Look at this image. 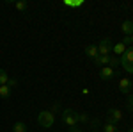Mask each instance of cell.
Here are the masks:
<instances>
[{
  "instance_id": "8fae6325",
  "label": "cell",
  "mask_w": 133,
  "mask_h": 132,
  "mask_svg": "<svg viewBox=\"0 0 133 132\" xmlns=\"http://www.w3.org/2000/svg\"><path fill=\"white\" fill-rule=\"evenodd\" d=\"M0 98H4V100L11 98V88L7 84H5V86H0Z\"/></svg>"
},
{
  "instance_id": "52a82bcc",
  "label": "cell",
  "mask_w": 133,
  "mask_h": 132,
  "mask_svg": "<svg viewBox=\"0 0 133 132\" xmlns=\"http://www.w3.org/2000/svg\"><path fill=\"white\" fill-rule=\"evenodd\" d=\"M114 75H115V70L110 68V66H103L101 70H99V79L101 81H110Z\"/></svg>"
},
{
  "instance_id": "e0dca14e",
  "label": "cell",
  "mask_w": 133,
  "mask_h": 132,
  "mask_svg": "<svg viewBox=\"0 0 133 132\" xmlns=\"http://www.w3.org/2000/svg\"><path fill=\"white\" fill-rule=\"evenodd\" d=\"M103 130L105 132H117L119 129L114 125V123H105V127H103Z\"/></svg>"
},
{
  "instance_id": "ffe728a7",
  "label": "cell",
  "mask_w": 133,
  "mask_h": 132,
  "mask_svg": "<svg viewBox=\"0 0 133 132\" xmlns=\"http://www.w3.org/2000/svg\"><path fill=\"white\" fill-rule=\"evenodd\" d=\"M78 122H89V116H87L85 112H82V114H78Z\"/></svg>"
},
{
  "instance_id": "9a60e30c",
  "label": "cell",
  "mask_w": 133,
  "mask_h": 132,
  "mask_svg": "<svg viewBox=\"0 0 133 132\" xmlns=\"http://www.w3.org/2000/svg\"><path fill=\"white\" fill-rule=\"evenodd\" d=\"M7 82H9V75H7V71L0 68V86H5Z\"/></svg>"
},
{
  "instance_id": "7a4b0ae2",
  "label": "cell",
  "mask_w": 133,
  "mask_h": 132,
  "mask_svg": "<svg viewBox=\"0 0 133 132\" xmlns=\"http://www.w3.org/2000/svg\"><path fill=\"white\" fill-rule=\"evenodd\" d=\"M37 123L44 127V129H50L53 127V123H55V114L51 111H41L37 114Z\"/></svg>"
},
{
  "instance_id": "ba28073f",
  "label": "cell",
  "mask_w": 133,
  "mask_h": 132,
  "mask_svg": "<svg viewBox=\"0 0 133 132\" xmlns=\"http://www.w3.org/2000/svg\"><path fill=\"white\" fill-rule=\"evenodd\" d=\"M85 55L91 57L92 61H94V59L99 55V54H98V47H96V45H87V47H85Z\"/></svg>"
},
{
  "instance_id": "8992f818",
  "label": "cell",
  "mask_w": 133,
  "mask_h": 132,
  "mask_svg": "<svg viewBox=\"0 0 133 132\" xmlns=\"http://www.w3.org/2000/svg\"><path fill=\"white\" fill-rule=\"evenodd\" d=\"M107 118H108V122H107V123H114V125H115V123L123 118V112L119 111V109H108Z\"/></svg>"
},
{
  "instance_id": "30bf717a",
  "label": "cell",
  "mask_w": 133,
  "mask_h": 132,
  "mask_svg": "<svg viewBox=\"0 0 133 132\" xmlns=\"http://www.w3.org/2000/svg\"><path fill=\"white\" fill-rule=\"evenodd\" d=\"M94 62L98 64V66H108V62H110V55H98L96 59H94Z\"/></svg>"
},
{
  "instance_id": "44dd1931",
  "label": "cell",
  "mask_w": 133,
  "mask_h": 132,
  "mask_svg": "<svg viewBox=\"0 0 133 132\" xmlns=\"http://www.w3.org/2000/svg\"><path fill=\"white\" fill-rule=\"evenodd\" d=\"M69 132H83V130L78 129V127H69Z\"/></svg>"
},
{
  "instance_id": "6da1fadb",
  "label": "cell",
  "mask_w": 133,
  "mask_h": 132,
  "mask_svg": "<svg viewBox=\"0 0 133 132\" xmlns=\"http://www.w3.org/2000/svg\"><path fill=\"white\" fill-rule=\"evenodd\" d=\"M119 61H121V66L124 68V71L133 73V48H126L124 54L119 57Z\"/></svg>"
},
{
  "instance_id": "7c38bea8",
  "label": "cell",
  "mask_w": 133,
  "mask_h": 132,
  "mask_svg": "<svg viewBox=\"0 0 133 132\" xmlns=\"http://www.w3.org/2000/svg\"><path fill=\"white\" fill-rule=\"evenodd\" d=\"M126 48H128V47H124L123 43H115V45H114V48H112V52L115 54V55H119V57H121Z\"/></svg>"
},
{
  "instance_id": "7402d4cb",
  "label": "cell",
  "mask_w": 133,
  "mask_h": 132,
  "mask_svg": "<svg viewBox=\"0 0 133 132\" xmlns=\"http://www.w3.org/2000/svg\"><path fill=\"white\" fill-rule=\"evenodd\" d=\"M128 38H130V45H133V34H131V36H128Z\"/></svg>"
},
{
  "instance_id": "d4e9b609",
  "label": "cell",
  "mask_w": 133,
  "mask_h": 132,
  "mask_svg": "<svg viewBox=\"0 0 133 132\" xmlns=\"http://www.w3.org/2000/svg\"><path fill=\"white\" fill-rule=\"evenodd\" d=\"M131 21H133V20H131Z\"/></svg>"
},
{
  "instance_id": "d6986e66",
  "label": "cell",
  "mask_w": 133,
  "mask_h": 132,
  "mask_svg": "<svg viewBox=\"0 0 133 132\" xmlns=\"http://www.w3.org/2000/svg\"><path fill=\"white\" fill-rule=\"evenodd\" d=\"M7 86H9L11 89H12V88H16V86H18V81H16V79H9V82H7Z\"/></svg>"
},
{
  "instance_id": "4fadbf2b",
  "label": "cell",
  "mask_w": 133,
  "mask_h": 132,
  "mask_svg": "<svg viewBox=\"0 0 133 132\" xmlns=\"http://www.w3.org/2000/svg\"><path fill=\"white\" fill-rule=\"evenodd\" d=\"M12 132H27V125L23 122H16L12 127Z\"/></svg>"
},
{
  "instance_id": "ac0fdd59",
  "label": "cell",
  "mask_w": 133,
  "mask_h": 132,
  "mask_svg": "<svg viewBox=\"0 0 133 132\" xmlns=\"http://www.w3.org/2000/svg\"><path fill=\"white\" fill-rule=\"evenodd\" d=\"M126 105H128V111H131V112H133V93H131V95H128Z\"/></svg>"
},
{
  "instance_id": "5b68a950",
  "label": "cell",
  "mask_w": 133,
  "mask_h": 132,
  "mask_svg": "<svg viewBox=\"0 0 133 132\" xmlns=\"http://www.w3.org/2000/svg\"><path fill=\"white\" fill-rule=\"evenodd\" d=\"M133 89V81H130V79H121V82H119V91L123 93V95H128V93Z\"/></svg>"
},
{
  "instance_id": "9c48e42d",
  "label": "cell",
  "mask_w": 133,
  "mask_h": 132,
  "mask_svg": "<svg viewBox=\"0 0 133 132\" xmlns=\"http://www.w3.org/2000/svg\"><path fill=\"white\" fill-rule=\"evenodd\" d=\"M121 31L124 32V36H131L133 34V21L131 20H124L121 25Z\"/></svg>"
},
{
  "instance_id": "2e32d148",
  "label": "cell",
  "mask_w": 133,
  "mask_h": 132,
  "mask_svg": "<svg viewBox=\"0 0 133 132\" xmlns=\"http://www.w3.org/2000/svg\"><path fill=\"white\" fill-rule=\"evenodd\" d=\"M119 64H121V61H119V57H112V55H110V62H108V66L115 70V68L119 66Z\"/></svg>"
},
{
  "instance_id": "cb8c5ba5",
  "label": "cell",
  "mask_w": 133,
  "mask_h": 132,
  "mask_svg": "<svg viewBox=\"0 0 133 132\" xmlns=\"http://www.w3.org/2000/svg\"><path fill=\"white\" fill-rule=\"evenodd\" d=\"M91 132H96V130H91Z\"/></svg>"
},
{
  "instance_id": "277c9868",
  "label": "cell",
  "mask_w": 133,
  "mask_h": 132,
  "mask_svg": "<svg viewBox=\"0 0 133 132\" xmlns=\"http://www.w3.org/2000/svg\"><path fill=\"white\" fill-rule=\"evenodd\" d=\"M96 47H98V54H99V55H110V52H112V48H114V43L107 38V39H101Z\"/></svg>"
},
{
  "instance_id": "5bb4252c",
  "label": "cell",
  "mask_w": 133,
  "mask_h": 132,
  "mask_svg": "<svg viewBox=\"0 0 133 132\" xmlns=\"http://www.w3.org/2000/svg\"><path fill=\"white\" fill-rule=\"evenodd\" d=\"M14 7H16L18 11H21V13H23V11L29 9V2H27V0H20V2H16V4H14Z\"/></svg>"
},
{
  "instance_id": "603a6c76",
  "label": "cell",
  "mask_w": 133,
  "mask_h": 132,
  "mask_svg": "<svg viewBox=\"0 0 133 132\" xmlns=\"http://www.w3.org/2000/svg\"><path fill=\"white\" fill-rule=\"evenodd\" d=\"M128 132H133V127H131V129H128Z\"/></svg>"
},
{
  "instance_id": "3957f363",
  "label": "cell",
  "mask_w": 133,
  "mask_h": 132,
  "mask_svg": "<svg viewBox=\"0 0 133 132\" xmlns=\"http://www.w3.org/2000/svg\"><path fill=\"white\" fill-rule=\"evenodd\" d=\"M62 122L66 123L68 127H76V123H78V112L71 111V109L62 111Z\"/></svg>"
}]
</instances>
